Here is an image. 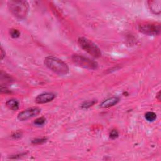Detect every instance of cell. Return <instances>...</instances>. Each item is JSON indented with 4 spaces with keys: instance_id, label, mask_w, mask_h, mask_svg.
Masks as SVG:
<instances>
[{
    "instance_id": "1",
    "label": "cell",
    "mask_w": 161,
    "mask_h": 161,
    "mask_svg": "<svg viewBox=\"0 0 161 161\" xmlns=\"http://www.w3.org/2000/svg\"><path fill=\"white\" fill-rule=\"evenodd\" d=\"M8 8L11 13L20 20L26 19L29 10L28 2L23 0H11L8 2Z\"/></svg>"
},
{
    "instance_id": "2",
    "label": "cell",
    "mask_w": 161,
    "mask_h": 161,
    "mask_svg": "<svg viewBox=\"0 0 161 161\" xmlns=\"http://www.w3.org/2000/svg\"><path fill=\"white\" fill-rule=\"evenodd\" d=\"M44 64L53 73L59 76L66 75L69 72L68 65L62 60L54 56H50L45 57Z\"/></svg>"
},
{
    "instance_id": "3",
    "label": "cell",
    "mask_w": 161,
    "mask_h": 161,
    "mask_svg": "<svg viewBox=\"0 0 161 161\" xmlns=\"http://www.w3.org/2000/svg\"><path fill=\"white\" fill-rule=\"evenodd\" d=\"M78 43L82 49L94 58H99L101 56V52L100 48L89 39L85 37H79Z\"/></svg>"
},
{
    "instance_id": "4",
    "label": "cell",
    "mask_w": 161,
    "mask_h": 161,
    "mask_svg": "<svg viewBox=\"0 0 161 161\" xmlns=\"http://www.w3.org/2000/svg\"><path fill=\"white\" fill-rule=\"evenodd\" d=\"M74 64L79 67L89 70H96L98 68V64L93 59L79 54H74L71 57Z\"/></svg>"
},
{
    "instance_id": "5",
    "label": "cell",
    "mask_w": 161,
    "mask_h": 161,
    "mask_svg": "<svg viewBox=\"0 0 161 161\" xmlns=\"http://www.w3.org/2000/svg\"><path fill=\"white\" fill-rule=\"evenodd\" d=\"M138 30L142 33L149 36H155L160 33V24L154 22H144L138 25Z\"/></svg>"
},
{
    "instance_id": "6",
    "label": "cell",
    "mask_w": 161,
    "mask_h": 161,
    "mask_svg": "<svg viewBox=\"0 0 161 161\" xmlns=\"http://www.w3.org/2000/svg\"><path fill=\"white\" fill-rule=\"evenodd\" d=\"M41 112V109L37 107H32V108H27L21 112L17 115V118L19 120L23 121H27L35 116H37Z\"/></svg>"
},
{
    "instance_id": "7",
    "label": "cell",
    "mask_w": 161,
    "mask_h": 161,
    "mask_svg": "<svg viewBox=\"0 0 161 161\" xmlns=\"http://www.w3.org/2000/svg\"><path fill=\"white\" fill-rule=\"evenodd\" d=\"M56 98V95L52 93H43L35 98V102L38 104H44L52 101Z\"/></svg>"
},
{
    "instance_id": "8",
    "label": "cell",
    "mask_w": 161,
    "mask_h": 161,
    "mask_svg": "<svg viewBox=\"0 0 161 161\" xmlns=\"http://www.w3.org/2000/svg\"><path fill=\"white\" fill-rule=\"evenodd\" d=\"M149 10L154 15H159L161 13V1L160 0H150L147 2Z\"/></svg>"
},
{
    "instance_id": "9",
    "label": "cell",
    "mask_w": 161,
    "mask_h": 161,
    "mask_svg": "<svg viewBox=\"0 0 161 161\" xmlns=\"http://www.w3.org/2000/svg\"><path fill=\"white\" fill-rule=\"evenodd\" d=\"M120 101V98L118 97L113 96L107 98L103 100L101 104H100V108H110L117 104Z\"/></svg>"
},
{
    "instance_id": "10",
    "label": "cell",
    "mask_w": 161,
    "mask_h": 161,
    "mask_svg": "<svg viewBox=\"0 0 161 161\" xmlns=\"http://www.w3.org/2000/svg\"><path fill=\"white\" fill-rule=\"evenodd\" d=\"M6 105L8 108L11 110L16 111L19 108V102L15 99H10L6 102Z\"/></svg>"
},
{
    "instance_id": "11",
    "label": "cell",
    "mask_w": 161,
    "mask_h": 161,
    "mask_svg": "<svg viewBox=\"0 0 161 161\" xmlns=\"http://www.w3.org/2000/svg\"><path fill=\"white\" fill-rule=\"evenodd\" d=\"M1 76V86H3V84L6 85L12 81V78L10 77V76L4 73L3 71L1 72V76Z\"/></svg>"
},
{
    "instance_id": "12",
    "label": "cell",
    "mask_w": 161,
    "mask_h": 161,
    "mask_svg": "<svg viewBox=\"0 0 161 161\" xmlns=\"http://www.w3.org/2000/svg\"><path fill=\"white\" fill-rule=\"evenodd\" d=\"M145 118L148 121H154L156 120L157 118V115L152 112H147L145 114Z\"/></svg>"
},
{
    "instance_id": "13",
    "label": "cell",
    "mask_w": 161,
    "mask_h": 161,
    "mask_svg": "<svg viewBox=\"0 0 161 161\" xmlns=\"http://www.w3.org/2000/svg\"><path fill=\"white\" fill-rule=\"evenodd\" d=\"M96 102H97L96 100L84 101V103H83L81 107V108H83V109H87V108H90V107L93 106L96 103Z\"/></svg>"
},
{
    "instance_id": "14",
    "label": "cell",
    "mask_w": 161,
    "mask_h": 161,
    "mask_svg": "<svg viewBox=\"0 0 161 161\" xmlns=\"http://www.w3.org/2000/svg\"><path fill=\"white\" fill-rule=\"evenodd\" d=\"M46 121V119L44 117H40L37 118L33 121V123L35 125H36V126H42Z\"/></svg>"
},
{
    "instance_id": "15",
    "label": "cell",
    "mask_w": 161,
    "mask_h": 161,
    "mask_svg": "<svg viewBox=\"0 0 161 161\" xmlns=\"http://www.w3.org/2000/svg\"><path fill=\"white\" fill-rule=\"evenodd\" d=\"M10 36L13 39H17L20 36V32L17 29H11L10 30Z\"/></svg>"
},
{
    "instance_id": "16",
    "label": "cell",
    "mask_w": 161,
    "mask_h": 161,
    "mask_svg": "<svg viewBox=\"0 0 161 161\" xmlns=\"http://www.w3.org/2000/svg\"><path fill=\"white\" fill-rule=\"evenodd\" d=\"M47 140V138H35L32 140V144H34V145H40V144H42L46 142Z\"/></svg>"
},
{
    "instance_id": "17",
    "label": "cell",
    "mask_w": 161,
    "mask_h": 161,
    "mask_svg": "<svg viewBox=\"0 0 161 161\" xmlns=\"http://www.w3.org/2000/svg\"><path fill=\"white\" fill-rule=\"evenodd\" d=\"M118 137V132L117 130H113L111 131L110 133V138L114 140L115 138H117Z\"/></svg>"
},
{
    "instance_id": "18",
    "label": "cell",
    "mask_w": 161,
    "mask_h": 161,
    "mask_svg": "<svg viewBox=\"0 0 161 161\" xmlns=\"http://www.w3.org/2000/svg\"><path fill=\"white\" fill-rule=\"evenodd\" d=\"M11 137H12V138H14V139H19V138H20L22 137V133H21V132H15V133H13V134L12 135Z\"/></svg>"
},
{
    "instance_id": "19",
    "label": "cell",
    "mask_w": 161,
    "mask_h": 161,
    "mask_svg": "<svg viewBox=\"0 0 161 161\" xmlns=\"http://www.w3.org/2000/svg\"><path fill=\"white\" fill-rule=\"evenodd\" d=\"M5 57V52L4 51V49L3 47H1V59L3 60V58Z\"/></svg>"
},
{
    "instance_id": "20",
    "label": "cell",
    "mask_w": 161,
    "mask_h": 161,
    "mask_svg": "<svg viewBox=\"0 0 161 161\" xmlns=\"http://www.w3.org/2000/svg\"><path fill=\"white\" fill-rule=\"evenodd\" d=\"M156 98L159 101H160V91H159L156 95Z\"/></svg>"
}]
</instances>
